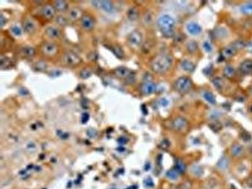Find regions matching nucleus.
<instances>
[{
  "instance_id": "1",
  "label": "nucleus",
  "mask_w": 252,
  "mask_h": 189,
  "mask_svg": "<svg viewBox=\"0 0 252 189\" xmlns=\"http://www.w3.org/2000/svg\"><path fill=\"white\" fill-rule=\"evenodd\" d=\"M173 64V58L170 55L163 54L156 56L151 62L152 70L158 73L168 71Z\"/></svg>"
},
{
  "instance_id": "2",
  "label": "nucleus",
  "mask_w": 252,
  "mask_h": 189,
  "mask_svg": "<svg viewBox=\"0 0 252 189\" xmlns=\"http://www.w3.org/2000/svg\"><path fill=\"white\" fill-rule=\"evenodd\" d=\"M158 25L162 33L166 37H170L174 33L175 20L168 15H163L158 20Z\"/></svg>"
},
{
  "instance_id": "3",
  "label": "nucleus",
  "mask_w": 252,
  "mask_h": 189,
  "mask_svg": "<svg viewBox=\"0 0 252 189\" xmlns=\"http://www.w3.org/2000/svg\"><path fill=\"white\" fill-rule=\"evenodd\" d=\"M192 83L191 79L185 76H183L176 80L175 83V88L181 94L187 93L192 88Z\"/></svg>"
},
{
  "instance_id": "4",
  "label": "nucleus",
  "mask_w": 252,
  "mask_h": 189,
  "mask_svg": "<svg viewBox=\"0 0 252 189\" xmlns=\"http://www.w3.org/2000/svg\"><path fill=\"white\" fill-rule=\"evenodd\" d=\"M142 37L141 33L138 31L132 32L128 37V42L131 47H139L142 42Z\"/></svg>"
},
{
  "instance_id": "5",
  "label": "nucleus",
  "mask_w": 252,
  "mask_h": 189,
  "mask_svg": "<svg viewBox=\"0 0 252 189\" xmlns=\"http://www.w3.org/2000/svg\"><path fill=\"white\" fill-rule=\"evenodd\" d=\"M64 61L66 64L74 66L78 64L82 61V59L79 56L74 53L68 52L64 55Z\"/></svg>"
},
{
  "instance_id": "6",
  "label": "nucleus",
  "mask_w": 252,
  "mask_h": 189,
  "mask_svg": "<svg viewBox=\"0 0 252 189\" xmlns=\"http://www.w3.org/2000/svg\"><path fill=\"white\" fill-rule=\"evenodd\" d=\"M95 20L90 16L86 15L83 17L82 20V25L86 30H92L95 27Z\"/></svg>"
},
{
  "instance_id": "7",
  "label": "nucleus",
  "mask_w": 252,
  "mask_h": 189,
  "mask_svg": "<svg viewBox=\"0 0 252 189\" xmlns=\"http://www.w3.org/2000/svg\"><path fill=\"white\" fill-rule=\"evenodd\" d=\"M141 90L143 94L149 95L155 92L156 90V85L153 82H146L142 85Z\"/></svg>"
},
{
  "instance_id": "8",
  "label": "nucleus",
  "mask_w": 252,
  "mask_h": 189,
  "mask_svg": "<svg viewBox=\"0 0 252 189\" xmlns=\"http://www.w3.org/2000/svg\"><path fill=\"white\" fill-rule=\"evenodd\" d=\"M187 124V121L185 119L181 117H177L173 122V128L177 131H180L186 128Z\"/></svg>"
},
{
  "instance_id": "9",
  "label": "nucleus",
  "mask_w": 252,
  "mask_h": 189,
  "mask_svg": "<svg viewBox=\"0 0 252 189\" xmlns=\"http://www.w3.org/2000/svg\"><path fill=\"white\" fill-rule=\"evenodd\" d=\"M187 30L191 35L197 36L201 33L202 28L196 22L191 21L187 25Z\"/></svg>"
},
{
  "instance_id": "10",
  "label": "nucleus",
  "mask_w": 252,
  "mask_h": 189,
  "mask_svg": "<svg viewBox=\"0 0 252 189\" xmlns=\"http://www.w3.org/2000/svg\"><path fill=\"white\" fill-rule=\"evenodd\" d=\"M45 33L51 39L58 38L61 36V31L59 28L53 26H50L45 28Z\"/></svg>"
},
{
  "instance_id": "11",
  "label": "nucleus",
  "mask_w": 252,
  "mask_h": 189,
  "mask_svg": "<svg viewBox=\"0 0 252 189\" xmlns=\"http://www.w3.org/2000/svg\"><path fill=\"white\" fill-rule=\"evenodd\" d=\"M58 51V48L56 45L52 43H47L44 45L42 47V52L47 56H53L56 54Z\"/></svg>"
},
{
  "instance_id": "12",
  "label": "nucleus",
  "mask_w": 252,
  "mask_h": 189,
  "mask_svg": "<svg viewBox=\"0 0 252 189\" xmlns=\"http://www.w3.org/2000/svg\"><path fill=\"white\" fill-rule=\"evenodd\" d=\"M23 27H24L25 32L29 34L33 33L36 29V25L35 22L31 19L26 20L24 23Z\"/></svg>"
},
{
  "instance_id": "13",
  "label": "nucleus",
  "mask_w": 252,
  "mask_h": 189,
  "mask_svg": "<svg viewBox=\"0 0 252 189\" xmlns=\"http://www.w3.org/2000/svg\"><path fill=\"white\" fill-rule=\"evenodd\" d=\"M115 74L119 78H129L130 75V71L125 67H119L116 69Z\"/></svg>"
},
{
  "instance_id": "14",
  "label": "nucleus",
  "mask_w": 252,
  "mask_h": 189,
  "mask_svg": "<svg viewBox=\"0 0 252 189\" xmlns=\"http://www.w3.org/2000/svg\"><path fill=\"white\" fill-rule=\"evenodd\" d=\"M55 13L54 8L50 5H46L42 10V14L45 19H50L54 16Z\"/></svg>"
},
{
  "instance_id": "15",
  "label": "nucleus",
  "mask_w": 252,
  "mask_h": 189,
  "mask_svg": "<svg viewBox=\"0 0 252 189\" xmlns=\"http://www.w3.org/2000/svg\"><path fill=\"white\" fill-rule=\"evenodd\" d=\"M236 51L237 50L234 48V47L231 44L222 50V56L224 58H230L236 54Z\"/></svg>"
},
{
  "instance_id": "16",
  "label": "nucleus",
  "mask_w": 252,
  "mask_h": 189,
  "mask_svg": "<svg viewBox=\"0 0 252 189\" xmlns=\"http://www.w3.org/2000/svg\"><path fill=\"white\" fill-rule=\"evenodd\" d=\"M240 70L245 74H250L252 73V60H246L242 63Z\"/></svg>"
},
{
  "instance_id": "17",
  "label": "nucleus",
  "mask_w": 252,
  "mask_h": 189,
  "mask_svg": "<svg viewBox=\"0 0 252 189\" xmlns=\"http://www.w3.org/2000/svg\"><path fill=\"white\" fill-rule=\"evenodd\" d=\"M82 16V11L77 8L71 9L69 13V17L73 21L79 20Z\"/></svg>"
},
{
  "instance_id": "18",
  "label": "nucleus",
  "mask_w": 252,
  "mask_h": 189,
  "mask_svg": "<svg viewBox=\"0 0 252 189\" xmlns=\"http://www.w3.org/2000/svg\"><path fill=\"white\" fill-rule=\"evenodd\" d=\"M21 53L27 58H32L36 54V50L32 47L25 46L21 49Z\"/></svg>"
},
{
  "instance_id": "19",
  "label": "nucleus",
  "mask_w": 252,
  "mask_h": 189,
  "mask_svg": "<svg viewBox=\"0 0 252 189\" xmlns=\"http://www.w3.org/2000/svg\"><path fill=\"white\" fill-rule=\"evenodd\" d=\"M181 66L184 70L188 71V72H191L194 70V64L193 62L188 60H184L181 63Z\"/></svg>"
},
{
  "instance_id": "20",
  "label": "nucleus",
  "mask_w": 252,
  "mask_h": 189,
  "mask_svg": "<svg viewBox=\"0 0 252 189\" xmlns=\"http://www.w3.org/2000/svg\"><path fill=\"white\" fill-rule=\"evenodd\" d=\"M33 68L36 71H43L46 70L47 64L46 62H45L42 61H39L35 62V64H33Z\"/></svg>"
},
{
  "instance_id": "21",
  "label": "nucleus",
  "mask_w": 252,
  "mask_h": 189,
  "mask_svg": "<svg viewBox=\"0 0 252 189\" xmlns=\"http://www.w3.org/2000/svg\"><path fill=\"white\" fill-rule=\"evenodd\" d=\"M166 176L168 179L171 180H175L179 178V171L175 169H171L167 171L166 173Z\"/></svg>"
},
{
  "instance_id": "22",
  "label": "nucleus",
  "mask_w": 252,
  "mask_h": 189,
  "mask_svg": "<svg viewBox=\"0 0 252 189\" xmlns=\"http://www.w3.org/2000/svg\"><path fill=\"white\" fill-rule=\"evenodd\" d=\"M175 169L179 171V173H184L186 170V165L181 159H177L175 163Z\"/></svg>"
},
{
  "instance_id": "23",
  "label": "nucleus",
  "mask_w": 252,
  "mask_h": 189,
  "mask_svg": "<svg viewBox=\"0 0 252 189\" xmlns=\"http://www.w3.org/2000/svg\"><path fill=\"white\" fill-rule=\"evenodd\" d=\"M203 97L206 101L209 103V104H216V97L212 93L209 92V91H206V92L204 93Z\"/></svg>"
},
{
  "instance_id": "24",
  "label": "nucleus",
  "mask_w": 252,
  "mask_h": 189,
  "mask_svg": "<svg viewBox=\"0 0 252 189\" xmlns=\"http://www.w3.org/2000/svg\"><path fill=\"white\" fill-rule=\"evenodd\" d=\"M54 7L59 11H64L67 8V4L64 1H56L54 3Z\"/></svg>"
},
{
  "instance_id": "25",
  "label": "nucleus",
  "mask_w": 252,
  "mask_h": 189,
  "mask_svg": "<svg viewBox=\"0 0 252 189\" xmlns=\"http://www.w3.org/2000/svg\"><path fill=\"white\" fill-rule=\"evenodd\" d=\"M101 8L107 12H110L113 9L112 3L110 1H101Z\"/></svg>"
},
{
  "instance_id": "26",
  "label": "nucleus",
  "mask_w": 252,
  "mask_h": 189,
  "mask_svg": "<svg viewBox=\"0 0 252 189\" xmlns=\"http://www.w3.org/2000/svg\"><path fill=\"white\" fill-rule=\"evenodd\" d=\"M232 154L234 156H238L241 155L243 152V147L239 145H234L231 150Z\"/></svg>"
},
{
  "instance_id": "27",
  "label": "nucleus",
  "mask_w": 252,
  "mask_h": 189,
  "mask_svg": "<svg viewBox=\"0 0 252 189\" xmlns=\"http://www.w3.org/2000/svg\"><path fill=\"white\" fill-rule=\"evenodd\" d=\"M127 16H128V18L131 20H136L138 18V16H139L138 11L134 8H130L128 11Z\"/></svg>"
},
{
  "instance_id": "28",
  "label": "nucleus",
  "mask_w": 252,
  "mask_h": 189,
  "mask_svg": "<svg viewBox=\"0 0 252 189\" xmlns=\"http://www.w3.org/2000/svg\"><path fill=\"white\" fill-rule=\"evenodd\" d=\"M224 74L227 78H232L235 74V70L234 69L230 66H227L224 70Z\"/></svg>"
},
{
  "instance_id": "29",
  "label": "nucleus",
  "mask_w": 252,
  "mask_h": 189,
  "mask_svg": "<svg viewBox=\"0 0 252 189\" xmlns=\"http://www.w3.org/2000/svg\"><path fill=\"white\" fill-rule=\"evenodd\" d=\"M198 48V45L197 42L194 41H189L187 44V49L188 52L191 53H194Z\"/></svg>"
},
{
  "instance_id": "30",
  "label": "nucleus",
  "mask_w": 252,
  "mask_h": 189,
  "mask_svg": "<svg viewBox=\"0 0 252 189\" xmlns=\"http://www.w3.org/2000/svg\"><path fill=\"white\" fill-rule=\"evenodd\" d=\"M192 173L196 176H200L204 173L203 169L199 165H194L192 168Z\"/></svg>"
},
{
  "instance_id": "31",
  "label": "nucleus",
  "mask_w": 252,
  "mask_h": 189,
  "mask_svg": "<svg viewBox=\"0 0 252 189\" xmlns=\"http://www.w3.org/2000/svg\"><path fill=\"white\" fill-rule=\"evenodd\" d=\"M242 11L245 14H252V3H248L242 6Z\"/></svg>"
},
{
  "instance_id": "32",
  "label": "nucleus",
  "mask_w": 252,
  "mask_h": 189,
  "mask_svg": "<svg viewBox=\"0 0 252 189\" xmlns=\"http://www.w3.org/2000/svg\"><path fill=\"white\" fill-rule=\"evenodd\" d=\"M111 50L113 52V53L115 54L117 57V58L121 59L123 57L124 52H123V50H122V49L120 47H118V46L112 47Z\"/></svg>"
},
{
  "instance_id": "33",
  "label": "nucleus",
  "mask_w": 252,
  "mask_h": 189,
  "mask_svg": "<svg viewBox=\"0 0 252 189\" xmlns=\"http://www.w3.org/2000/svg\"><path fill=\"white\" fill-rule=\"evenodd\" d=\"M228 162L226 158H222L217 163V167L221 169H226L228 167Z\"/></svg>"
},
{
  "instance_id": "34",
  "label": "nucleus",
  "mask_w": 252,
  "mask_h": 189,
  "mask_svg": "<svg viewBox=\"0 0 252 189\" xmlns=\"http://www.w3.org/2000/svg\"><path fill=\"white\" fill-rule=\"evenodd\" d=\"M213 83L217 89L221 88L223 86V81L221 78H216L215 79H214Z\"/></svg>"
},
{
  "instance_id": "35",
  "label": "nucleus",
  "mask_w": 252,
  "mask_h": 189,
  "mask_svg": "<svg viewBox=\"0 0 252 189\" xmlns=\"http://www.w3.org/2000/svg\"><path fill=\"white\" fill-rule=\"evenodd\" d=\"M91 73L90 70L87 69H84L81 72H80V77H82L83 79H87L91 76Z\"/></svg>"
},
{
  "instance_id": "36",
  "label": "nucleus",
  "mask_w": 252,
  "mask_h": 189,
  "mask_svg": "<svg viewBox=\"0 0 252 189\" xmlns=\"http://www.w3.org/2000/svg\"><path fill=\"white\" fill-rule=\"evenodd\" d=\"M144 184L146 187L148 188H152L154 187V184L153 179L150 177H147L145 180H144Z\"/></svg>"
},
{
  "instance_id": "37",
  "label": "nucleus",
  "mask_w": 252,
  "mask_h": 189,
  "mask_svg": "<svg viewBox=\"0 0 252 189\" xmlns=\"http://www.w3.org/2000/svg\"><path fill=\"white\" fill-rule=\"evenodd\" d=\"M11 32L16 36H20L21 34V31L20 28L16 25H14L13 27H11Z\"/></svg>"
},
{
  "instance_id": "38",
  "label": "nucleus",
  "mask_w": 252,
  "mask_h": 189,
  "mask_svg": "<svg viewBox=\"0 0 252 189\" xmlns=\"http://www.w3.org/2000/svg\"><path fill=\"white\" fill-rule=\"evenodd\" d=\"M232 45L237 50H239V49H242L245 47V43L243 41H236L235 42H234L232 44Z\"/></svg>"
},
{
  "instance_id": "39",
  "label": "nucleus",
  "mask_w": 252,
  "mask_h": 189,
  "mask_svg": "<svg viewBox=\"0 0 252 189\" xmlns=\"http://www.w3.org/2000/svg\"><path fill=\"white\" fill-rule=\"evenodd\" d=\"M57 23L60 25H65L67 24V20L65 17L62 16H58L56 19Z\"/></svg>"
},
{
  "instance_id": "40",
  "label": "nucleus",
  "mask_w": 252,
  "mask_h": 189,
  "mask_svg": "<svg viewBox=\"0 0 252 189\" xmlns=\"http://www.w3.org/2000/svg\"><path fill=\"white\" fill-rule=\"evenodd\" d=\"M210 127L214 131L216 132V131H219V130H221L222 126H221V124L219 123V122H214V123L210 125Z\"/></svg>"
},
{
  "instance_id": "41",
  "label": "nucleus",
  "mask_w": 252,
  "mask_h": 189,
  "mask_svg": "<svg viewBox=\"0 0 252 189\" xmlns=\"http://www.w3.org/2000/svg\"><path fill=\"white\" fill-rule=\"evenodd\" d=\"M170 146V142L167 140H164L160 143V147L163 150H167Z\"/></svg>"
},
{
  "instance_id": "42",
  "label": "nucleus",
  "mask_w": 252,
  "mask_h": 189,
  "mask_svg": "<svg viewBox=\"0 0 252 189\" xmlns=\"http://www.w3.org/2000/svg\"><path fill=\"white\" fill-rule=\"evenodd\" d=\"M202 47H203L204 49L205 50V51H206V52H208V53H209L212 50L211 45L208 42H204V44H202Z\"/></svg>"
},
{
  "instance_id": "43",
  "label": "nucleus",
  "mask_w": 252,
  "mask_h": 189,
  "mask_svg": "<svg viewBox=\"0 0 252 189\" xmlns=\"http://www.w3.org/2000/svg\"><path fill=\"white\" fill-rule=\"evenodd\" d=\"M90 118V115L88 113H83L82 116V122L83 124H85L87 123Z\"/></svg>"
},
{
  "instance_id": "44",
  "label": "nucleus",
  "mask_w": 252,
  "mask_h": 189,
  "mask_svg": "<svg viewBox=\"0 0 252 189\" xmlns=\"http://www.w3.org/2000/svg\"><path fill=\"white\" fill-rule=\"evenodd\" d=\"M87 135L90 137L93 138L96 136V131L93 129H90L87 130Z\"/></svg>"
},
{
  "instance_id": "45",
  "label": "nucleus",
  "mask_w": 252,
  "mask_h": 189,
  "mask_svg": "<svg viewBox=\"0 0 252 189\" xmlns=\"http://www.w3.org/2000/svg\"><path fill=\"white\" fill-rule=\"evenodd\" d=\"M6 22H7L6 18L3 14H1V16H0V25H1V28L6 24Z\"/></svg>"
},
{
  "instance_id": "46",
  "label": "nucleus",
  "mask_w": 252,
  "mask_h": 189,
  "mask_svg": "<svg viewBox=\"0 0 252 189\" xmlns=\"http://www.w3.org/2000/svg\"><path fill=\"white\" fill-rule=\"evenodd\" d=\"M117 141H118V142L119 143L120 145H125V143L127 142V139H126L125 137H120V138L118 139Z\"/></svg>"
},
{
  "instance_id": "47",
  "label": "nucleus",
  "mask_w": 252,
  "mask_h": 189,
  "mask_svg": "<svg viewBox=\"0 0 252 189\" xmlns=\"http://www.w3.org/2000/svg\"><path fill=\"white\" fill-rule=\"evenodd\" d=\"M91 3L96 8H101V1H92Z\"/></svg>"
},
{
  "instance_id": "48",
  "label": "nucleus",
  "mask_w": 252,
  "mask_h": 189,
  "mask_svg": "<svg viewBox=\"0 0 252 189\" xmlns=\"http://www.w3.org/2000/svg\"><path fill=\"white\" fill-rule=\"evenodd\" d=\"M159 104L163 107H166L167 105H168V102L167 101V100H166L165 99L163 98V99H162L161 100H159Z\"/></svg>"
},
{
  "instance_id": "49",
  "label": "nucleus",
  "mask_w": 252,
  "mask_h": 189,
  "mask_svg": "<svg viewBox=\"0 0 252 189\" xmlns=\"http://www.w3.org/2000/svg\"><path fill=\"white\" fill-rule=\"evenodd\" d=\"M26 91H27V92H28V91H27L26 89H25V88H21V89L20 90V95H25L28 94V93H26Z\"/></svg>"
},
{
  "instance_id": "50",
  "label": "nucleus",
  "mask_w": 252,
  "mask_h": 189,
  "mask_svg": "<svg viewBox=\"0 0 252 189\" xmlns=\"http://www.w3.org/2000/svg\"><path fill=\"white\" fill-rule=\"evenodd\" d=\"M137 187L136 185H133V186H131V187L127 188V189H137Z\"/></svg>"
}]
</instances>
